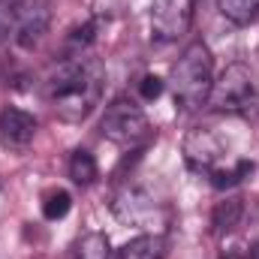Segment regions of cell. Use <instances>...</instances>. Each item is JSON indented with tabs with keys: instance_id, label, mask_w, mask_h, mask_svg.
<instances>
[{
	"instance_id": "6da1fadb",
	"label": "cell",
	"mask_w": 259,
	"mask_h": 259,
	"mask_svg": "<svg viewBox=\"0 0 259 259\" xmlns=\"http://www.w3.org/2000/svg\"><path fill=\"white\" fill-rule=\"evenodd\" d=\"M103 94V66L88 55H69L52 66L46 78V97L55 115L66 124H81L100 103Z\"/></svg>"
},
{
	"instance_id": "7a4b0ae2",
	"label": "cell",
	"mask_w": 259,
	"mask_h": 259,
	"mask_svg": "<svg viewBox=\"0 0 259 259\" xmlns=\"http://www.w3.org/2000/svg\"><path fill=\"white\" fill-rule=\"evenodd\" d=\"M169 84H172L175 103L187 112L208 103V94L214 84V58H211L205 42H190L181 52V58L172 66Z\"/></svg>"
},
{
	"instance_id": "3957f363",
	"label": "cell",
	"mask_w": 259,
	"mask_h": 259,
	"mask_svg": "<svg viewBox=\"0 0 259 259\" xmlns=\"http://www.w3.org/2000/svg\"><path fill=\"white\" fill-rule=\"evenodd\" d=\"M208 109L220 115H250L259 109V91L247 64H229L211 84Z\"/></svg>"
},
{
	"instance_id": "277c9868",
	"label": "cell",
	"mask_w": 259,
	"mask_h": 259,
	"mask_svg": "<svg viewBox=\"0 0 259 259\" xmlns=\"http://www.w3.org/2000/svg\"><path fill=\"white\" fill-rule=\"evenodd\" d=\"M100 130L109 142L115 145H124V148H133V145H142L148 136H151V124L145 118V112L127 100V97H118L106 106L103 112V121H100Z\"/></svg>"
},
{
	"instance_id": "5b68a950",
	"label": "cell",
	"mask_w": 259,
	"mask_h": 259,
	"mask_svg": "<svg viewBox=\"0 0 259 259\" xmlns=\"http://www.w3.org/2000/svg\"><path fill=\"white\" fill-rule=\"evenodd\" d=\"M52 24V9L46 0H21L12 12V39L18 49H36Z\"/></svg>"
},
{
	"instance_id": "8992f818",
	"label": "cell",
	"mask_w": 259,
	"mask_h": 259,
	"mask_svg": "<svg viewBox=\"0 0 259 259\" xmlns=\"http://www.w3.org/2000/svg\"><path fill=\"white\" fill-rule=\"evenodd\" d=\"M193 0H154L151 3V33L160 42H175L190 30Z\"/></svg>"
},
{
	"instance_id": "52a82bcc",
	"label": "cell",
	"mask_w": 259,
	"mask_h": 259,
	"mask_svg": "<svg viewBox=\"0 0 259 259\" xmlns=\"http://www.w3.org/2000/svg\"><path fill=\"white\" fill-rule=\"evenodd\" d=\"M181 151H184V160H187L190 169H196V172H211V169H217V163L223 160L226 145H223V139H220L214 130L193 127L184 136Z\"/></svg>"
},
{
	"instance_id": "ba28073f",
	"label": "cell",
	"mask_w": 259,
	"mask_h": 259,
	"mask_svg": "<svg viewBox=\"0 0 259 259\" xmlns=\"http://www.w3.org/2000/svg\"><path fill=\"white\" fill-rule=\"evenodd\" d=\"M36 136V118L18 106H6L0 112V145L6 148H27Z\"/></svg>"
},
{
	"instance_id": "9c48e42d",
	"label": "cell",
	"mask_w": 259,
	"mask_h": 259,
	"mask_svg": "<svg viewBox=\"0 0 259 259\" xmlns=\"http://www.w3.org/2000/svg\"><path fill=\"white\" fill-rule=\"evenodd\" d=\"M112 211H115V217H118L121 223L148 226L151 217L157 214V205H154V199L145 193V190H139V187H127V190H121V193L115 196Z\"/></svg>"
},
{
	"instance_id": "30bf717a",
	"label": "cell",
	"mask_w": 259,
	"mask_h": 259,
	"mask_svg": "<svg viewBox=\"0 0 259 259\" xmlns=\"http://www.w3.org/2000/svg\"><path fill=\"white\" fill-rule=\"evenodd\" d=\"M163 253H166L163 238L148 232V235H139V238L127 241V244L118 250L115 259H163Z\"/></svg>"
},
{
	"instance_id": "8fae6325",
	"label": "cell",
	"mask_w": 259,
	"mask_h": 259,
	"mask_svg": "<svg viewBox=\"0 0 259 259\" xmlns=\"http://www.w3.org/2000/svg\"><path fill=\"white\" fill-rule=\"evenodd\" d=\"M241 217H244V199L241 196H226L223 202H217V208L211 214V226L217 232H229L241 223Z\"/></svg>"
},
{
	"instance_id": "7c38bea8",
	"label": "cell",
	"mask_w": 259,
	"mask_h": 259,
	"mask_svg": "<svg viewBox=\"0 0 259 259\" xmlns=\"http://www.w3.org/2000/svg\"><path fill=\"white\" fill-rule=\"evenodd\" d=\"M97 160H94V154L91 151H84V148H78V151H72V157H69V178L78 184V187H88V184H94L97 181Z\"/></svg>"
},
{
	"instance_id": "4fadbf2b",
	"label": "cell",
	"mask_w": 259,
	"mask_h": 259,
	"mask_svg": "<svg viewBox=\"0 0 259 259\" xmlns=\"http://www.w3.org/2000/svg\"><path fill=\"white\" fill-rule=\"evenodd\" d=\"M112 256V244L109 235L103 232H84L75 241V259H109Z\"/></svg>"
},
{
	"instance_id": "5bb4252c",
	"label": "cell",
	"mask_w": 259,
	"mask_h": 259,
	"mask_svg": "<svg viewBox=\"0 0 259 259\" xmlns=\"http://www.w3.org/2000/svg\"><path fill=\"white\" fill-rule=\"evenodd\" d=\"M250 172H253V163L250 160H238L232 169H211V184L217 190H229V187H238Z\"/></svg>"
},
{
	"instance_id": "9a60e30c",
	"label": "cell",
	"mask_w": 259,
	"mask_h": 259,
	"mask_svg": "<svg viewBox=\"0 0 259 259\" xmlns=\"http://www.w3.org/2000/svg\"><path fill=\"white\" fill-rule=\"evenodd\" d=\"M220 12L232 24H250L259 15V0H220Z\"/></svg>"
},
{
	"instance_id": "2e32d148",
	"label": "cell",
	"mask_w": 259,
	"mask_h": 259,
	"mask_svg": "<svg viewBox=\"0 0 259 259\" xmlns=\"http://www.w3.org/2000/svg\"><path fill=\"white\" fill-rule=\"evenodd\" d=\"M69 208H72V196L66 193V190H49V193L42 196V214H46V220H61L69 214Z\"/></svg>"
},
{
	"instance_id": "e0dca14e",
	"label": "cell",
	"mask_w": 259,
	"mask_h": 259,
	"mask_svg": "<svg viewBox=\"0 0 259 259\" xmlns=\"http://www.w3.org/2000/svg\"><path fill=\"white\" fill-rule=\"evenodd\" d=\"M130 0H94V15L97 21H112V18H121Z\"/></svg>"
},
{
	"instance_id": "ac0fdd59",
	"label": "cell",
	"mask_w": 259,
	"mask_h": 259,
	"mask_svg": "<svg viewBox=\"0 0 259 259\" xmlns=\"http://www.w3.org/2000/svg\"><path fill=\"white\" fill-rule=\"evenodd\" d=\"M163 88H166V81L160 78V75H142V81H139V97L142 100H157L160 94H163Z\"/></svg>"
},
{
	"instance_id": "d6986e66",
	"label": "cell",
	"mask_w": 259,
	"mask_h": 259,
	"mask_svg": "<svg viewBox=\"0 0 259 259\" xmlns=\"http://www.w3.org/2000/svg\"><path fill=\"white\" fill-rule=\"evenodd\" d=\"M12 12H15L12 6H3L0 3V42L12 33Z\"/></svg>"
},
{
	"instance_id": "ffe728a7",
	"label": "cell",
	"mask_w": 259,
	"mask_h": 259,
	"mask_svg": "<svg viewBox=\"0 0 259 259\" xmlns=\"http://www.w3.org/2000/svg\"><path fill=\"white\" fill-rule=\"evenodd\" d=\"M0 3H3V6H12V9H15V6H18L21 0H0Z\"/></svg>"
},
{
	"instance_id": "44dd1931",
	"label": "cell",
	"mask_w": 259,
	"mask_h": 259,
	"mask_svg": "<svg viewBox=\"0 0 259 259\" xmlns=\"http://www.w3.org/2000/svg\"><path fill=\"white\" fill-rule=\"evenodd\" d=\"M250 259H259V241L253 244V250H250Z\"/></svg>"
}]
</instances>
